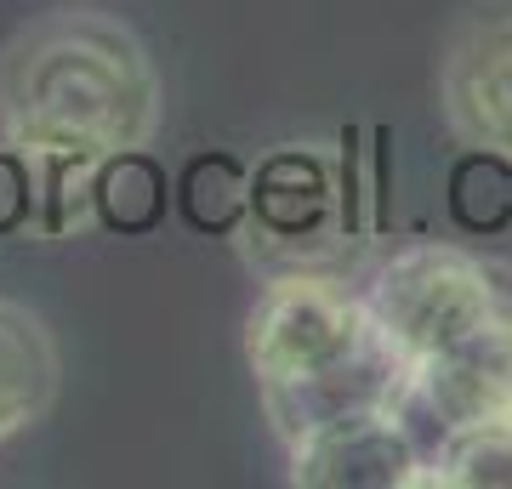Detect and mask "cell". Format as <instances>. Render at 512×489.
Returning a JSON list of instances; mask_svg holds the SVG:
<instances>
[{
  "label": "cell",
  "instance_id": "1",
  "mask_svg": "<svg viewBox=\"0 0 512 489\" xmlns=\"http://www.w3.org/2000/svg\"><path fill=\"white\" fill-rule=\"evenodd\" d=\"M165 86L131 23L69 0L0 46V143L46 200L92 205L97 165L160 137Z\"/></svg>",
  "mask_w": 512,
  "mask_h": 489
},
{
  "label": "cell",
  "instance_id": "2",
  "mask_svg": "<svg viewBox=\"0 0 512 489\" xmlns=\"http://www.w3.org/2000/svg\"><path fill=\"white\" fill-rule=\"evenodd\" d=\"M365 302L404 364L399 416L421 450L512 416V262L421 239L376 262Z\"/></svg>",
  "mask_w": 512,
  "mask_h": 489
},
{
  "label": "cell",
  "instance_id": "3",
  "mask_svg": "<svg viewBox=\"0 0 512 489\" xmlns=\"http://www.w3.org/2000/svg\"><path fill=\"white\" fill-rule=\"evenodd\" d=\"M245 364L285 450L342 421L399 410L404 393V364L370 313L365 285L325 268H285L262 285L245 319Z\"/></svg>",
  "mask_w": 512,
  "mask_h": 489
},
{
  "label": "cell",
  "instance_id": "4",
  "mask_svg": "<svg viewBox=\"0 0 512 489\" xmlns=\"http://www.w3.org/2000/svg\"><path fill=\"white\" fill-rule=\"evenodd\" d=\"M251 228L268 251L296 256L291 268H313L336 239H348V177L319 143H285L251 171Z\"/></svg>",
  "mask_w": 512,
  "mask_h": 489
},
{
  "label": "cell",
  "instance_id": "5",
  "mask_svg": "<svg viewBox=\"0 0 512 489\" xmlns=\"http://www.w3.org/2000/svg\"><path fill=\"white\" fill-rule=\"evenodd\" d=\"M439 109L461 148L512 160V0H478L439 57Z\"/></svg>",
  "mask_w": 512,
  "mask_h": 489
},
{
  "label": "cell",
  "instance_id": "6",
  "mask_svg": "<svg viewBox=\"0 0 512 489\" xmlns=\"http://www.w3.org/2000/svg\"><path fill=\"white\" fill-rule=\"evenodd\" d=\"M285 455H291V484L302 489H421L427 467V450L399 410L342 421Z\"/></svg>",
  "mask_w": 512,
  "mask_h": 489
},
{
  "label": "cell",
  "instance_id": "7",
  "mask_svg": "<svg viewBox=\"0 0 512 489\" xmlns=\"http://www.w3.org/2000/svg\"><path fill=\"white\" fill-rule=\"evenodd\" d=\"M57 387H63V359L46 319L0 296V450L52 416Z\"/></svg>",
  "mask_w": 512,
  "mask_h": 489
},
{
  "label": "cell",
  "instance_id": "8",
  "mask_svg": "<svg viewBox=\"0 0 512 489\" xmlns=\"http://www.w3.org/2000/svg\"><path fill=\"white\" fill-rule=\"evenodd\" d=\"M421 489H512V416L478 421L427 444Z\"/></svg>",
  "mask_w": 512,
  "mask_h": 489
},
{
  "label": "cell",
  "instance_id": "9",
  "mask_svg": "<svg viewBox=\"0 0 512 489\" xmlns=\"http://www.w3.org/2000/svg\"><path fill=\"white\" fill-rule=\"evenodd\" d=\"M92 211L120 234H137V228H154L165 217V171L148 160V148L137 154H120V160L97 165L92 177Z\"/></svg>",
  "mask_w": 512,
  "mask_h": 489
},
{
  "label": "cell",
  "instance_id": "10",
  "mask_svg": "<svg viewBox=\"0 0 512 489\" xmlns=\"http://www.w3.org/2000/svg\"><path fill=\"white\" fill-rule=\"evenodd\" d=\"M177 205L200 234H234L245 228V205H251V171L228 154H205L183 171L177 182Z\"/></svg>",
  "mask_w": 512,
  "mask_h": 489
}]
</instances>
